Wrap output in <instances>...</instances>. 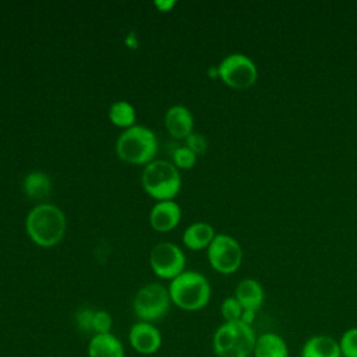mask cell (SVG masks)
Wrapping results in <instances>:
<instances>
[{
    "mask_svg": "<svg viewBox=\"0 0 357 357\" xmlns=\"http://www.w3.org/2000/svg\"><path fill=\"white\" fill-rule=\"evenodd\" d=\"M67 220L64 212L47 202L33 206L25 219V231L28 237L39 247L52 248L57 245L66 234Z\"/></svg>",
    "mask_w": 357,
    "mask_h": 357,
    "instance_id": "cell-1",
    "label": "cell"
},
{
    "mask_svg": "<svg viewBox=\"0 0 357 357\" xmlns=\"http://www.w3.org/2000/svg\"><path fill=\"white\" fill-rule=\"evenodd\" d=\"M172 304L183 311H199L211 300V284L208 279L195 271H184L169 284Z\"/></svg>",
    "mask_w": 357,
    "mask_h": 357,
    "instance_id": "cell-2",
    "label": "cell"
},
{
    "mask_svg": "<svg viewBox=\"0 0 357 357\" xmlns=\"http://www.w3.org/2000/svg\"><path fill=\"white\" fill-rule=\"evenodd\" d=\"M257 335L252 326L237 322H223L212 336L216 357H251Z\"/></svg>",
    "mask_w": 357,
    "mask_h": 357,
    "instance_id": "cell-3",
    "label": "cell"
},
{
    "mask_svg": "<svg viewBox=\"0 0 357 357\" xmlns=\"http://www.w3.org/2000/svg\"><path fill=\"white\" fill-rule=\"evenodd\" d=\"M158 139L152 130L144 126H132L124 130L116 141L117 156L130 165H148L155 160Z\"/></svg>",
    "mask_w": 357,
    "mask_h": 357,
    "instance_id": "cell-4",
    "label": "cell"
},
{
    "mask_svg": "<svg viewBox=\"0 0 357 357\" xmlns=\"http://www.w3.org/2000/svg\"><path fill=\"white\" fill-rule=\"evenodd\" d=\"M141 183L145 192L158 201L173 199L181 188L178 169L163 159H155L144 167Z\"/></svg>",
    "mask_w": 357,
    "mask_h": 357,
    "instance_id": "cell-5",
    "label": "cell"
},
{
    "mask_svg": "<svg viewBox=\"0 0 357 357\" xmlns=\"http://www.w3.org/2000/svg\"><path fill=\"white\" fill-rule=\"evenodd\" d=\"M172 305L169 289L160 283H148L134 296L132 310L138 321L155 322L166 317Z\"/></svg>",
    "mask_w": 357,
    "mask_h": 357,
    "instance_id": "cell-6",
    "label": "cell"
},
{
    "mask_svg": "<svg viewBox=\"0 0 357 357\" xmlns=\"http://www.w3.org/2000/svg\"><path fill=\"white\" fill-rule=\"evenodd\" d=\"M218 73L222 82L233 89H247L257 82V64L244 53H230L219 64Z\"/></svg>",
    "mask_w": 357,
    "mask_h": 357,
    "instance_id": "cell-7",
    "label": "cell"
},
{
    "mask_svg": "<svg viewBox=\"0 0 357 357\" xmlns=\"http://www.w3.org/2000/svg\"><path fill=\"white\" fill-rule=\"evenodd\" d=\"M206 257L216 272L222 275H231L243 262V250L234 237L218 233L206 248Z\"/></svg>",
    "mask_w": 357,
    "mask_h": 357,
    "instance_id": "cell-8",
    "label": "cell"
},
{
    "mask_svg": "<svg viewBox=\"0 0 357 357\" xmlns=\"http://www.w3.org/2000/svg\"><path fill=\"white\" fill-rule=\"evenodd\" d=\"M149 265L158 278L173 280L184 272L185 255L177 244L162 241L151 250Z\"/></svg>",
    "mask_w": 357,
    "mask_h": 357,
    "instance_id": "cell-9",
    "label": "cell"
},
{
    "mask_svg": "<svg viewBox=\"0 0 357 357\" xmlns=\"http://www.w3.org/2000/svg\"><path fill=\"white\" fill-rule=\"evenodd\" d=\"M162 333L152 322L138 321L128 331L131 349L141 356H152L162 347Z\"/></svg>",
    "mask_w": 357,
    "mask_h": 357,
    "instance_id": "cell-10",
    "label": "cell"
},
{
    "mask_svg": "<svg viewBox=\"0 0 357 357\" xmlns=\"http://www.w3.org/2000/svg\"><path fill=\"white\" fill-rule=\"evenodd\" d=\"M181 219V209L173 199L158 201L149 212V225L153 230L166 233L173 230Z\"/></svg>",
    "mask_w": 357,
    "mask_h": 357,
    "instance_id": "cell-11",
    "label": "cell"
},
{
    "mask_svg": "<svg viewBox=\"0 0 357 357\" xmlns=\"http://www.w3.org/2000/svg\"><path fill=\"white\" fill-rule=\"evenodd\" d=\"M165 126L173 138L185 139L194 130V117L185 106L174 105L165 114Z\"/></svg>",
    "mask_w": 357,
    "mask_h": 357,
    "instance_id": "cell-12",
    "label": "cell"
},
{
    "mask_svg": "<svg viewBox=\"0 0 357 357\" xmlns=\"http://www.w3.org/2000/svg\"><path fill=\"white\" fill-rule=\"evenodd\" d=\"M88 357H126L123 342L110 333L92 335L86 346Z\"/></svg>",
    "mask_w": 357,
    "mask_h": 357,
    "instance_id": "cell-13",
    "label": "cell"
},
{
    "mask_svg": "<svg viewBox=\"0 0 357 357\" xmlns=\"http://www.w3.org/2000/svg\"><path fill=\"white\" fill-rule=\"evenodd\" d=\"M234 297L238 300L241 307L248 311H258L262 307L265 293L261 283L252 278H247L238 282L234 290Z\"/></svg>",
    "mask_w": 357,
    "mask_h": 357,
    "instance_id": "cell-14",
    "label": "cell"
},
{
    "mask_svg": "<svg viewBox=\"0 0 357 357\" xmlns=\"http://www.w3.org/2000/svg\"><path fill=\"white\" fill-rule=\"evenodd\" d=\"M300 357H342L339 342L329 335H314L301 346Z\"/></svg>",
    "mask_w": 357,
    "mask_h": 357,
    "instance_id": "cell-15",
    "label": "cell"
},
{
    "mask_svg": "<svg viewBox=\"0 0 357 357\" xmlns=\"http://www.w3.org/2000/svg\"><path fill=\"white\" fill-rule=\"evenodd\" d=\"M252 357H289V346L280 335L265 332L257 336Z\"/></svg>",
    "mask_w": 357,
    "mask_h": 357,
    "instance_id": "cell-16",
    "label": "cell"
},
{
    "mask_svg": "<svg viewBox=\"0 0 357 357\" xmlns=\"http://www.w3.org/2000/svg\"><path fill=\"white\" fill-rule=\"evenodd\" d=\"M215 229L206 222L191 223L183 234V244L194 251L208 248L212 240L215 238Z\"/></svg>",
    "mask_w": 357,
    "mask_h": 357,
    "instance_id": "cell-17",
    "label": "cell"
},
{
    "mask_svg": "<svg viewBox=\"0 0 357 357\" xmlns=\"http://www.w3.org/2000/svg\"><path fill=\"white\" fill-rule=\"evenodd\" d=\"M22 190L31 199L42 201L50 195L52 181L50 177L43 172H31L22 181Z\"/></svg>",
    "mask_w": 357,
    "mask_h": 357,
    "instance_id": "cell-18",
    "label": "cell"
},
{
    "mask_svg": "<svg viewBox=\"0 0 357 357\" xmlns=\"http://www.w3.org/2000/svg\"><path fill=\"white\" fill-rule=\"evenodd\" d=\"M107 114H109V120L116 127L127 130V128L135 126L137 113H135L134 106L131 103H128L127 100H116L114 103H112Z\"/></svg>",
    "mask_w": 357,
    "mask_h": 357,
    "instance_id": "cell-19",
    "label": "cell"
},
{
    "mask_svg": "<svg viewBox=\"0 0 357 357\" xmlns=\"http://www.w3.org/2000/svg\"><path fill=\"white\" fill-rule=\"evenodd\" d=\"M337 342L342 357H357V326L346 329Z\"/></svg>",
    "mask_w": 357,
    "mask_h": 357,
    "instance_id": "cell-20",
    "label": "cell"
},
{
    "mask_svg": "<svg viewBox=\"0 0 357 357\" xmlns=\"http://www.w3.org/2000/svg\"><path fill=\"white\" fill-rule=\"evenodd\" d=\"M243 311H244V308L241 307V304L238 303V300L234 296L225 298L220 304V314H222L225 322L240 321Z\"/></svg>",
    "mask_w": 357,
    "mask_h": 357,
    "instance_id": "cell-21",
    "label": "cell"
},
{
    "mask_svg": "<svg viewBox=\"0 0 357 357\" xmlns=\"http://www.w3.org/2000/svg\"><path fill=\"white\" fill-rule=\"evenodd\" d=\"M172 158H173V165L177 169H184V170L191 169L197 162V155L185 145L174 148Z\"/></svg>",
    "mask_w": 357,
    "mask_h": 357,
    "instance_id": "cell-22",
    "label": "cell"
},
{
    "mask_svg": "<svg viewBox=\"0 0 357 357\" xmlns=\"http://www.w3.org/2000/svg\"><path fill=\"white\" fill-rule=\"evenodd\" d=\"M113 328V318L110 312L105 310H95L93 322H92V335L110 333Z\"/></svg>",
    "mask_w": 357,
    "mask_h": 357,
    "instance_id": "cell-23",
    "label": "cell"
},
{
    "mask_svg": "<svg viewBox=\"0 0 357 357\" xmlns=\"http://www.w3.org/2000/svg\"><path fill=\"white\" fill-rule=\"evenodd\" d=\"M93 315H95V310L89 308V307H82L77 311L75 314V322L77 326L81 332L85 333H92V322H93Z\"/></svg>",
    "mask_w": 357,
    "mask_h": 357,
    "instance_id": "cell-24",
    "label": "cell"
},
{
    "mask_svg": "<svg viewBox=\"0 0 357 357\" xmlns=\"http://www.w3.org/2000/svg\"><path fill=\"white\" fill-rule=\"evenodd\" d=\"M184 141H185V146L190 148L197 156L205 153V151L208 148L206 138L202 134H198V132H194V131Z\"/></svg>",
    "mask_w": 357,
    "mask_h": 357,
    "instance_id": "cell-25",
    "label": "cell"
},
{
    "mask_svg": "<svg viewBox=\"0 0 357 357\" xmlns=\"http://www.w3.org/2000/svg\"><path fill=\"white\" fill-rule=\"evenodd\" d=\"M155 6L158 7L159 11L166 13V11H170L176 6V1H173V0H162V1L158 0V1H155Z\"/></svg>",
    "mask_w": 357,
    "mask_h": 357,
    "instance_id": "cell-26",
    "label": "cell"
}]
</instances>
